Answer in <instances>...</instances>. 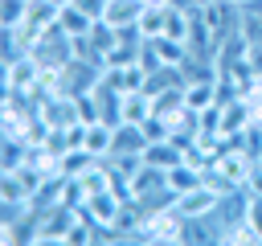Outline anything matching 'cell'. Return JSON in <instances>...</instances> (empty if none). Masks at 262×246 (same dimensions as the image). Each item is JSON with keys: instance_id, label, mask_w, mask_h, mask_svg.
Segmentation results:
<instances>
[{"instance_id": "4", "label": "cell", "mask_w": 262, "mask_h": 246, "mask_svg": "<svg viewBox=\"0 0 262 246\" xmlns=\"http://www.w3.org/2000/svg\"><path fill=\"white\" fill-rule=\"evenodd\" d=\"M57 25H61V33H66V37H74V41H78V37H86V33L94 29V16H86L78 4H61Z\"/></svg>"}, {"instance_id": "2", "label": "cell", "mask_w": 262, "mask_h": 246, "mask_svg": "<svg viewBox=\"0 0 262 246\" xmlns=\"http://www.w3.org/2000/svg\"><path fill=\"white\" fill-rule=\"evenodd\" d=\"M184 160V144L176 139V135H168V139H151L147 148H143V164H156V168H176Z\"/></svg>"}, {"instance_id": "3", "label": "cell", "mask_w": 262, "mask_h": 246, "mask_svg": "<svg viewBox=\"0 0 262 246\" xmlns=\"http://www.w3.org/2000/svg\"><path fill=\"white\" fill-rule=\"evenodd\" d=\"M94 164H98V156H94L90 148H70V152L57 156V172H61V176H86Z\"/></svg>"}, {"instance_id": "1", "label": "cell", "mask_w": 262, "mask_h": 246, "mask_svg": "<svg viewBox=\"0 0 262 246\" xmlns=\"http://www.w3.org/2000/svg\"><path fill=\"white\" fill-rule=\"evenodd\" d=\"M221 197H225V193H217V189H209V184H196V189H188V193H176V197H172V209H176L180 217H205V213H213V209L221 205Z\"/></svg>"}, {"instance_id": "10", "label": "cell", "mask_w": 262, "mask_h": 246, "mask_svg": "<svg viewBox=\"0 0 262 246\" xmlns=\"http://www.w3.org/2000/svg\"><path fill=\"white\" fill-rule=\"evenodd\" d=\"M53 4H70V0H53Z\"/></svg>"}, {"instance_id": "7", "label": "cell", "mask_w": 262, "mask_h": 246, "mask_svg": "<svg viewBox=\"0 0 262 246\" xmlns=\"http://www.w3.org/2000/svg\"><path fill=\"white\" fill-rule=\"evenodd\" d=\"M25 12H29V0H4V4H0V20H4V29L25 25Z\"/></svg>"}, {"instance_id": "5", "label": "cell", "mask_w": 262, "mask_h": 246, "mask_svg": "<svg viewBox=\"0 0 262 246\" xmlns=\"http://www.w3.org/2000/svg\"><path fill=\"white\" fill-rule=\"evenodd\" d=\"M139 12H143V0H106L102 20H106V25H115V29H127V25H135V20H139Z\"/></svg>"}, {"instance_id": "9", "label": "cell", "mask_w": 262, "mask_h": 246, "mask_svg": "<svg viewBox=\"0 0 262 246\" xmlns=\"http://www.w3.org/2000/svg\"><path fill=\"white\" fill-rule=\"evenodd\" d=\"M233 4H250V0H233Z\"/></svg>"}, {"instance_id": "8", "label": "cell", "mask_w": 262, "mask_h": 246, "mask_svg": "<svg viewBox=\"0 0 262 246\" xmlns=\"http://www.w3.org/2000/svg\"><path fill=\"white\" fill-rule=\"evenodd\" d=\"M70 4H78L86 16H94V20H102V12H106V0H70Z\"/></svg>"}, {"instance_id": "6", "label": "cell", "mask_w": 262, "mask_h": 246, "mask_svg": "<svg viewBox=\"0 0 262 246\" xmlns=\"http://www.w3.org/2000/svg\"><path fill=\"white\" fill-rule=\"evenodd\" d=\"M196 184H205V176L196 172V164L180 160L176 168H168V189H172V197H176V193H188V189H196Z\"/></svg>"}]
</instances>
